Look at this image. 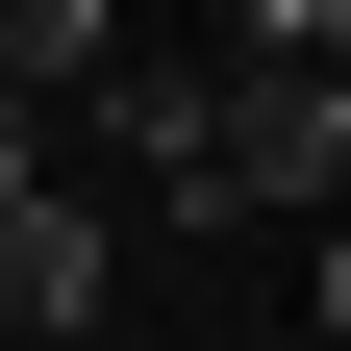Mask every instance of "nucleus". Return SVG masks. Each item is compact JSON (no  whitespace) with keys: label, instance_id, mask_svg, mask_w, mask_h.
Listing matches in <instances>:
<instances>
[{"label":"nucleus","instance_id":"nucleus-6","mask_svg":"<svg viewBox=\"0 0 351 351\" xmlns=\"http://www.w3.org/2000/svg\"><path fill=\"white\" fill-rule=\"evenodd\" d=\"M326 351H351V226H326Z\"/></svg>","mask_w":351,"mask_h":351},{"label":"nucleus","instance_id":"nucleus-4","mask_svg":"<svg viewBox=\"0 0 351 351\" xmlns=\"http://www.w3.org/2000/svg\"><path fill=\"white\" fill-rule=\"evenodd\" d=\"M251 51H326V75H351V0H251Z\"/></svg>","mask_w":351,"mask_h":351},{"label":"nucleus","instance_id":"nucleus-5","mask_svg":"<svg viewBox=\"0 0 351 351\" xmlns=\"http://www.w3.org/2000/svg\"><path fill=\"white\" fill-rule=\"evenodd\" d=\"M25 176H51V101H0V201H25Z\"/></svg>","mask_w":351,"mask_h":351},{"label":"nucleus","instance_id":"nucleus-3","mask_svg":"<svg viewBox=\"0 0 351 351\" xmlns=\"http://www.w3.org/2000/svg\"><path fill=\"white\" fill-rule=\"evenodd\" d=\"M0 101H101V0H0Z\"/></svg>","mask_w":351,"mask_h":351},{"label":"nucleus","instance_id":"nucleus-2","mask_svg":"<svg viewBox=\"0 0 351 351\" xmlns=\"http://www.w3.org/2000/svg\"><path fill=\"white\" fill-rule=\"evenodd\" d=\"M101 276H125L101 201H51V176H25V201H0V351H75V326H101Z\"/></svg>","mask_w":351,"mask_h":351},{"label":"nucleus","instance_id":"nucleus-1","mask_svg":"<svg viewBox=\"0 0 351 351\" xmlns=\"http://www.w3.org/2000/svg\"><path fill=\"white\" fill-rule=\"evenodd\" d=\"M326 176H351V75L326 51H226L201 125L151 151V201H176V226H251V201H326Z\"/></svg>","mask_w":351,"mask_h":351}]
</instances>
